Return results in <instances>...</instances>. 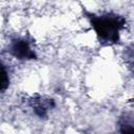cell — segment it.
Segmentation results:
<instances>
[{"mask_svg":"<svg viewBox=\"0 0 134 134\" xmlns=\"http://www.w3.org/2000/svg\"><path fill=\"white\" fill-rule=\"evenodd\" d=\"M86 16L99 42L108 45L118 43L119 32L126 25V19L122 16L115 13L92 14L88 12Z\"/></svg>","mask_w":134,"mask_h":134,"instance_id":"1","label":"cell"},{"mask_svg":"<svg viewBox=\"0 0 134 134\" xmlns=\"http://www.w3.org/2000/svg\"><path fill=\"white\" fill-rule=\"evenodd\" d=\"M8 52L20 61H30L37 59V54L27 39L23 37L15 38L8 45Z\"/></svg>","mask_w":134,"mask_h":134,"instance_id":"2","label":"cell"},{"mask_svg":"<svg viewBox=\"0 0 134 134\" xmlns=\"http://www.w3.org/2000/svg\"><path fill=\"white\" fill-rule=\"evenodd\" d=\"M30 106L37 116L40 118H43L47 116L48 110L53 108L55 106L53 99L51 98H44L39 95H36V97H32L30 100Z\"/></svg>","mask_w":134,"mask_h":134,"instance_id":"3","label":"cell"},{"mask_svg":"<svg viewBox=\"0 0 134 134\" xmlns=\"http://www.w3.org/2000/svg\"><path fill=\"white\" fill-rule=\"evenodd\" d=\"M9 85V77H8V73L5 69V66L2 65V81H1V92H4L5 89L8 87Z\"/></svg>","mask_w":134,"mask_h":134,"instance_id":"4","label":"cell"},{"mask_svg":"<svg viewBox=\"0 0 134 134\" xmlns=\"http://www.w3.org/2000/svg\"><path fill=\"white\" fill-rule=\"evenodd\" d=\"M119 134H134V125L132 122H124L120 125Z\"/></svg>","mask_w":134,"mask_h":134,"instance_id":"5","label":"cell"}]
</instances>
